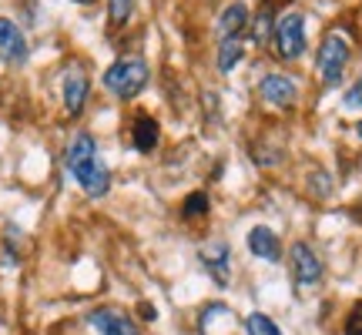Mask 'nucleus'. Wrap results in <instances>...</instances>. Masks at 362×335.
Here are the masks:
<instances>
[{"mask_svg": "<svg viewBox=\"0 0 362 335\" xmlns=\"http://www.w3.org/2000/svg\"><path fill=\"white\" fill-rule=\"evenodd\" d=\"M88 94H90L88 74H84L81 67L67 71V78H64V107H67V114H81V111H84V104H88Z\"/></svg>", "mask_w": 362, "mask_h": 335, "instance_id": "obj_10", "label": "nucleus"}, {"mask_svg": "<svg viewBox=\"0 0 362 335\" xmlns=\"http://www.w3.org/2000/svg\"><path fill=\"white\" fill-rule=\"evenodd\" d=\"M245 24H248L245 4H232V7H225V13L218 17V34H221V40H225V37H238Z\"/></svg>", "mask_w": 362, "mask_h": 335, "instance_id": "obj_13", "label": "nucleus"}, {"mask_svg": "<svg viewBox=\"0 0 362 335\" xmlns=\"http://www.w3.org/2000/svg\"><path fill=\"white\" fill-rule=\"evenodd\" d=\"M0 57L11 61V64H24L27 61V37L11 17H0Z\"/></svg>", "mask_w": 362, "mask_h": 335, "instance_id": "obj_7", "label": "nucleus"}, {"mask_svg": "<svg viewBox=\"0 0 362 335\" xmlns=\"http://www.w3.org/2000/svg\"><path fill=\"white\" fill-rule=\"evenodd\" d=\"M242 57H245V44L238 37H225L221 40V51H218V71H232Z\"/></svg>", "mask_w": 362, "mask_h": 335, "instance_id": "obj_14", "label": "nucleus"}, {"mask_svg": "<svg viewBox=\"0 0 362 335\" xmlns=\"http://www.w3.org/2000/svg\"><path fill=\"white\" fill-rule=\"evenodd\" d=\"M245 332L248 335H282V329L272 322L269 315H262V312H252L245 319Z\"/></svg>", "mask_w": 362, "mask_h": 335, "instance_id": "obj_15", "label": "nucleus"}, {"mask_svg": "<svg viewBox=\"0 0 362 335\" xmlns=\"http://www.w3.org/2000/svg\"><path fill=\"white\" fill-rule=\"evenodd\" d=\"M78 4H94V0H78Z\"/></svg>", "mask_w": 362, "mask_h": 335, "instance_id": "obj_22", "label": "nucleus"}, {"mask_svg": "<svg viewBox=\"0 0 362 335\" xmlns=\"http://www.w3.org/2000/svg\"><path fill=\"white\" fill-rule=\"evenodd\" d=\"M272 34V7H262L259 17H255V40L259 44H265Z\"/></svg>", "mask_w": 362, "mask_h": 335, "instance_id": "obj_18", "label": "nucleus"}, {"mask_svg": "<svg viewBox=\"0 0 362 335\" xmlns=\"http://www.w3.org/2000/svg\"><path fill=\"white\" fill-rule=\"evenodd\" d=\"M259 94L269 104H275V107H288L298 98V88H296V81L285 78V74H269V78H262Z\"/></svg>", "mask_w": 362, "mask_h": 335, "instance_id": "obj_9", "label": "nucleus"}, {"mask_svg": "<svg viewBox=\"0 0 362 335\" xmlns=\"http://www.w3.org/2000/svg\"><path fill=\"white\" fill-rule=\"evenodd\" d=\"M158 121L148 114H138L134 117V128H131V141H134V148L141 151V155H148V151H155L158 148Z\"/></svg>", "mask_w": 362, "mask_h": 335, "instance_id": "obj_12", "label": "nucleus"}, {"mask_svg": "<svg viewBox=\"0 0 362 335\" xmlns=\"http://www.w3.org/2000/svg\"><path fill=\"white\" fill-rule=\"evenodd\" d=\"M342 104L349 107V111H356V107H362V81H356L349 90H346V98H342Z\"/></svg>", "mask_w": 362, "mask_h": 335, "instance_id": "obj_20", "label": "nucleus"}, {"mask_svg": "<svg viewBox=\"0 0 362 335\" xmlns=\"http://www.w3.org/2000/svg\"><path fill=\"white\" fill-rule=\"evenodd\" d=\"M131 7L134 0H107V17H111V27H121L131 17Z\"/></svg>", "mask_w": 362, "mask_h": 335, "instance_id": "obj_17", "label": "nucleus"}, {"mask_svg": "<svg viewBox=\"0 0 362 335\" xmlns=\"http://www.w3.org/2000/svg\"><path fill=\"white\" fill-rule=\"evenodd\" d=\"M228 242H208V245L198 248V258L202 265L208 269V275L215 278L218 285H228Z\"/></svg>", "mask_w": 362, "mask_h": 335, "instance_id": "obj_8", "label": "nucleus"}, {"mask_svg": "<svg viewBox=\"0 0 362 335\" xmlns=\"http://www.w3.org/2000/svg\"><path fill=\"white\" fill-rule=\"evenodd\" d=\"M275 51L282 61H296L305 51V20L302 13H285L282 20L275 24Z\"/></svg>", "mask_w": 362, "mask_h": 335, "instance_id": "obj_4", "label": "nucleus"}, {"mask_svg": "<svg viewBox=\"0 0 362 335\" xmlns=\"http://www.w3.org/2000/svg\"><path fill=\"white\" fill-rule=\"evenodd\" d=\"M248 248L255 258H265V261H279L282 258V245H279V235L265 228V225H255L248 232Z\"/></svg>", "mask_w": 362, "mask_h": 335, "instance_id": "obj_11", "label": "nucleus"}, {"mask_svg": "<svg viewBox=\"0 0 362 335\" xmlns=\"http://www.w3.org/2000/svg\"><path fill=\"white\" fill-rule=\"evenodd\" d=\"M90 329L98 335H141L138 322L131 319L128 312L121 309H111V305H104V309H94L90 312Z\"/></svg>", "mask_w": 362, "mask_h": 335, "instance_id": "obj_5", "label": "nucleus"}, {"mask_svg": "<svg viewBox=\"0 0 362 335\" xmlns=\"http://www.w3.org/2000/svg\"><path fill=\"white\" fill-rule=\"evenodd\" d=\"M205 211H208V194L205 192L188 194V198H185V205H181V215H185V218H202Z\"/></svg>", "mask_w": 362, "mask_h": 335, "instance_id": "obj_16", "label": "nucleus"}, {"mask_svg": "<svg viewBox=\"0 0 362 335\" xmlns=\"http://www.w3.org/2000/svg\"><path fill=\"white\" fill-rule=\"evenodd\" d=\"M356 131H359V138H362V121H359V128H356Z\"/></svg>", "mask_w": 362, "mask_h": 335, "instance_id": "obj_21", "label": "nucleus"}, {"mask_svg": "<svg viewBox=\"0 0 362 335\" xmlns=\"http://www.w3.org/2000/svg\"><path fill=\"white\" fill-rule=\"evenodd\" d=\"M346 335H362V302H356L346 319Z\"/></svg>", "mask_w": 362, "mask_h": 335, "instance_id": "obj_19", "label": "nucleus"}, {"mask_svg": "<svg viewBox=\"0 0 362 335\" xmlns=\"http://www.w3.org/2000/svg\"><path fill=\"white\" fill-rule=\"evenodd\" d=\"M104 88L111 90L121 101H131L138 98L144 88H148V64L141 57H121L104 71Z\"/></svg>", "mask_w": 362, "mask_h": 335, "instance_id": "obj_2", "label": "nucleus"}, {"mask_svg": "<svg viewBox=\"0 0 362 335\" xmlns=\"http://www.w3.org/2000/svg\"><path fill=\"white\" fill-rule=\"evenodd\" d=\"M64 165L67 171L74 175L81 188L90 194V198H104V194L111 192V171L98 161V144L90 134L78 131L71 144H67V155H64Z\"/></svg>", "mask_w": 362, "mask_h": 335, "instance_id": "obj_1", "label": "nucleus"}, {"mask_svg": "<svg viewBox=\"0 0 362 335\" xmlns=\"http://www.w3.org/2000/svg\"><path fill=\"white\" fill-rule=\"evenodd\" d=\"M349 64V40L342 37L339 30L325 34L322 47H319V74H322V84H339L342 81V71Z\"/></svg>", "mask_w": 362, "mask_h": 335, "instance_id": "obj_3", "label": "nucleus"}, {"mask_svg": "<svg viewBox=\"0 0 362 335\" xmlns=\"http://www.w3.org/2000/svg\"><path fill=\"white\" fill-rule=\"evenodd\" d=\"M292 278H296V288H312L322 278V261L305 242L292 245Z\"/></svg>", "mask_w": 362, "mask_h": 335, "instance_id": "obj_6", "label": "nucleus"}]
</instances>
